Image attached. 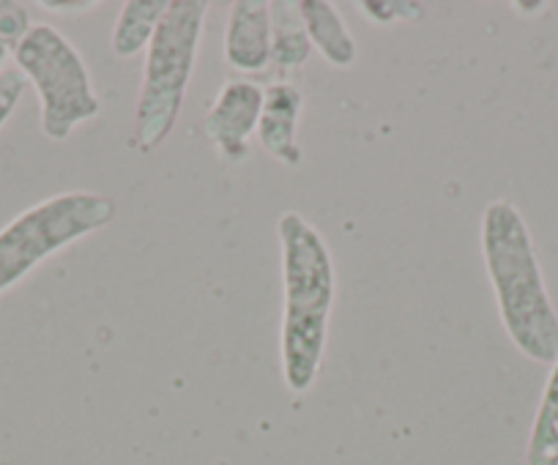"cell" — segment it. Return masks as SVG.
Wrapping results in <instances>:
<instances>
[{
    "mask_svg": "<svg viewBox=\"0 0 558 465\" xmlns=\"http://www.w3.org/2000/svg\"><path fill=\"white\" fill-rule=\"evenodd\" d=\"M25 88H28V77L20 72L17 66H3L0 69V130L12 119V112L17 110L20 99H23Z\"/></svg>",
    "mask_w": 558,
    "mask_h": 465,
    "instance_id": "9a60e30c",
    "label": "cell"
},
{
    "mask_svg": "<svg viewBox=\"0 0 558 465\" xmlns=\"http://www.w3.org/2000/svg\"><path fill=\"white\" fill-rule=\"evenodd\" d=\"M480 244L509 340L531 362L553 365L558 359V313L547 293L531 230L514 203H487Z\"/></svg>",
    "mask_w": 558,
    "mask_h": 465,
    "instance_id": "7a4b0ae2",
    "label": "cell"
},
{
    "mask_svg": "<svg viewBox=\"0 0 558 465\" xmlns=\"http://www.w3.org/2000/svg\"><path fill=\"white\" fill-rule=\"evenodd\" d=\"M279 264H282V329L279 359L291 392L304 394L318 378L329 340L335 307V258L318 230L296 211H286L277 222Z\"/></svg>",
    "mask_w": 558,
    "mask_h": 465,
    "instance_id": "6da1fadb",
    "label": "cell"
},
{
    "mask_svg": "<svg viewBox=\"0 0 558 465\" xmlns=\"http://www.w3.org/2000/svg\"><path fill=\"white\" fill-rule=\"evenodd\" d=\"M7 58H9V50L3 45H0V69L7 66Z\"/></svg>",
    "mask_w": 558,
    "mask_h": 465,
    "instance_id": "ac0fdd59",
    "label": "cell"
},
{
    "mask_svg": "<svg viewBox=\"0 0 558 465\" xmlns=\"http://www.w3.org/2000/svg\"><path fill=\"white\" fill-rule=\"evenodd\" d=\"M225 61L241 74H257L271 63V3L239 0L225 25Z\"/></svg>",
    "mask_w": 558,
    "mask_h": 465,
    "instance_id": "ba28073f",
    "label": "cell"
},
{
    "mask_svg": "<svg viewBox=\"0 0 558 465\" xmlns=\"http://www.w3.org/2000/svg\"><path fill=\"white\" fill-rule=\"evenodd\" d=\"M525 465H558V359L550 365L539 411L531 427Z\"/></svg>",
    "mask_w": 558,
    "mask_h": 465,
    "instance_id": "7c38bea8",
    "label": "cell"
},
{
    "mask_svg": "<svg viewBox=\"0 0 558 465\" xmlns=\"http://www.w3.org/2000/svg\"><path fill=\"white\" fill-rule=\"evenodd\" d=\"M31 30L28 9L12 3V0H0V45L14 52V47L25 39Z\"/></svg>",
    "mask_w": 558,
    "mask_h": 465,
    "instance_id": "5bb4252c",
    "label": "cell"
},
{
    "mask_svg": "<svg viewBox=\"0 0 558 465\" xmlns=\"http://www.w3.org/2000/svg\"><path fill=\"white\" fill-rule=\"evenodd\" d=\"M12 56L14 66L39 94L41 132L47 140L63 143L80 124L94 121L101 112L88 63L58 28L31 25Z\"/></svg>",
    "mask_w": 558,
    "mask_h": 465,
    "instance_id": "5b68a950",
    "label": "cell"
},
{
    "mask_svg": "<svg viewBox=\"0 0 558 465\" xmlns=\"http://www.w3.org/2000/svg\"><path fill=\"white\" fill-rule=\"evenodd\" d=\"M39 7L45 9V12L63 14V17H80V14L94 12L99 3H96V0H41Z\"/></svg>",
    "mask_w": 558,
    "mask_h": 465,
    "instance_id": "2e32d148",
    "label": "cell"
},
{
    "mask_svg": "<svg viewBox=\"0 0 558 465\" xmlns=\"http://www.w3.org/2000/svg\"><path fill=\"white\" fill-rule=\"evenodd\" d=\"M116 211L110 195L90 189L61 192L25 208L0 228V293L12 291L56 253L107 228Z\"/></svg>",
    "mask_w": 558,
    "mask_h": 465,
    "instance_id": "277c9868",
    "label": "cell"
},
{
    "mask_svg": "<svg viewBox=\"0 0 558 465\" xmlns=\"http://www.w3.org/2000/svg\"><path fill=\"white\" fill-rule=\"evenodd\" d=\"M208 9V0H170L168 14L146 50L143 83L134 105V130L129 143L137 151L148 154L162 146L179 121L186 88L195 74Z\"/></svg>",
    "mask_w": 558,
    "mask_h": 465,
    "instance_id": "3957f363",
    "label": "cell"
},
{
    "mask_svg": "<svg viewBox=\"0 0 558 465\" xmlns=\"http://www.w3.org/2000/svg\"><path fill=\"white\" fill-rule=\"evenodd\" d=\"M304 112V94L291 79H274L263 85V110L257 119L260 148L279 164L302 168L304 151L299 146V121Z\"/></svg>",
    "mask_w": 558,
    "mask_h": 465,
    "instance_id": "52a82bcc",
    "label": "cell"
},
{
    "mask_svg": "<svg viewBox=\"0 0 558 465\" xmlns=\"http://www.w3.org/2000/svg\"><path fill=\"white\" fill-rule=\"evenodd\" d=\"M514 9H518V12H525V17H536V14L545 12L547 3H514Z\"/></svg>",
    "mask_w": 558,
    "mask_h": 465,
    "instance_id": "e0dca14e",
    "label": "cell"
},
{
    "mask_svg": "<svg viewBox=\"0 0 558 465\" xmlns=\"http://www.w3.org/2000/svg\"><path fill=\"white\" fill-rule=\"evenodd\" d=\"M313 41L302 23L296 0L271 3V63L282 72L302 69L313 56Z\"/></svg>",
    "mask_w": 558,
    "mask_h": 465,
    "instance_id": "8fae6325",
    "label": "cell"
},
{
    "mask_svg": "<svg viewBox=\"0 0 558 465\" xmlns=\"http://www.w3.org/2000/svg\"><path fill=\"white\" fill-rule=\"evenodd\" d=\"M263 110V85L252 79H228L206 112V137L217 146L219 157L241 164L250 157V137L257 132Z\"/></svg>",
    "mask_w": 558,
    "mask_h": 465,
    "instance_id": "8992f818",
    "label": "cell"
},
{
    "mask_svg": "<svg viewBox=\"0 0 558 465\" xmlns=\"http://www.w3.org/2000/svg\"><path fill=\"white\" fill-rule=\"evenodd\" d=\"M299 12H302V23L307 28L310 41L329 66L348 69L356 63L359 47L335 3H329V0H299Z\"/></svg>",
    "mask_w": 558,
    "mask_h": 465,
    "instance_id": "9c48e42d",
    "label": "cell"
},
{
    "mask_svg": "<svg viewBox=\"0 0 558 465\" xmlns=\"http://www.w3.org/2000/svg\"><path fill=\"white\" fill-rule=\"evenodd\" d=\"M170 0H129L112 25L110 50L116 58H134L148 50L159 23L168 14Z\"/></svg>",
    "mask_w": 558,
    "mask_h": 465,
    "instance_id": "30bf717a",
    "label": "cell"
},
{
    "mask_svg": "<svg viewBox=\"0 0 558 465\" xmlns=\"http://www.w3.org/2000/svg\"><path fill=\"white\" fill-rule=\"evenodd\" d=\"M359 12L375 25H395L400 20H418L422 17V7L411 3V0H362L356 3Z\"/></svg>",
    "mask_w": 558,
    "mask_h": 465,
    "instance_id": "4fadbf2b",
    "label": "cell"
}]
</instances>
